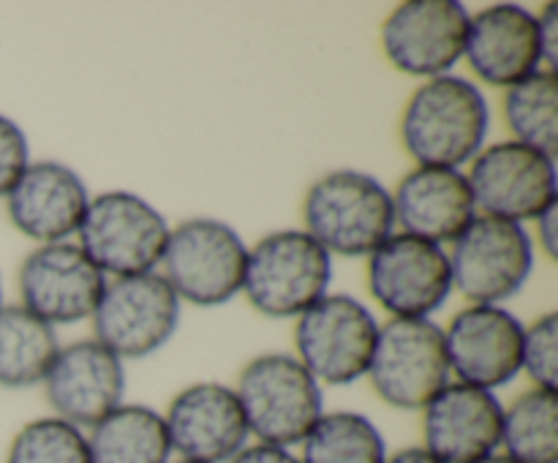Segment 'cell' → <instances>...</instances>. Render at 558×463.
Segmentation results:
<instances>
[{
	"label": "cell",
	"instance_id": "obj_30",
	"mask_svg": "<svg viewBox=\"0 0 558 463\" xmlns=\"http://www.w3.org/2000/svg\"><path fill=\"white\" fill-rule=\"evenodd\" d=\"M539 49H543V69L556 71L558 60V5L548 3L543 14H537Z\"/></svg>",
	"mask_w": 558,
	"mask_h": 463
},
{
	"label": "cell",
	"instance_id": "obj_28",
	"mask_svg": "<svg viewBox=\"0 0 558 463\" xmlns=\"http://www.w3.org/2000/svg\"><path fill=\"white\" fill-rule=\"evenodd\" d=\"M558 346V314H543L532 327H523L521 370H526L534 387L556 390V352Z\"/></svg>",
	"mask_w": 558,
	"mask_h": 463
},
{
	"label": "cell",
	"instance_id": "obj_29",
	"mask_svg": "<svg viewBox=\"0 0 558 463\" xmlns=\"http://www.w3.org/2000/svg\"><path fill=\"white\" fill-rule=\"evenodd\" d=\"M27 163H31V147L25 131L20 129V123L0 114V196H9Z\"/></svg>",
	"mask_w": 558,
	"mask_h": 463
},
{
	"label": "cell",
	"instance_id": "obj_17",
	"mask_svg": "<svg viewBox=\"0 0 558 463\" xmlns=\"http://www.w3.org/2000/svg\"><path fill=\"white\" fill-rule=\"evenodd\" d=\"M163 423L180 461L229 463L251 436L238 395L221 381L183 387L169 403Z\"/></svg>",
	"mask_w": 558,
	"mask_h": 463
},
{
	"label": "cell",
	"instance_id": "obj_6",
	"mask_svg": "<svg viewBox=\"0 0 558 463\" xmlns=\"http://www.w3.org/2000/svg\"><path fill=\"white\" fill-rule=\"evenodd\" d=\"M169 223L156 207L131 191L90 196L80 227V248L104 276L156 272L169 240Z\"/></svg>",
	"mask_w": 558,
	"mask_h": 463
},
{
	"label": "cell",
	"instance_id": "obj_11",
	"mask_svg": "<svg viewBox=\"0 0 558 463\" xmlns=\"http://www.w3.org/2000/svg\"><path fill=\"white\" fill-rule=\"evenodd\" d=\"M469 163V188L483 216L523 223L558 202L556 158L534 147L515 139L494 142Z\"/></svg>",
	"mask_w": 558,
	"mask_h": 463
},
{
	"label": "cell",
	"instance_id": "obj_16",
	"mask_svg": "<svg viewBox=\"0 0 558 463\" xmlns=\"http://www.w3.org/2000/svg\"><path fill=\"white\" fill-rule=\"evenodd\" d=\"M44 390L54 417L90 430L123 403V360L96 338L74 341L58 349V357L44 376Z\"/></svg>",
	"mask_w": 558,
	"mask_h": 463
},
{
	"label": "cell",
	"instance_id": "obj_19",
	"mask_svg": "<svg viewBox=\"0 0 558 463\" xmlns=\"http://www.w3.org/2000/svg\"><path fill=\"white\" fill-rule=\"evenodd\" d=\"M87 205L85 180L60 161H31L5 196L9 221L38 245L65 243L80 232Z\"/></svg>",
	"mask_w": 558,
	"mask_h": 463
},
{
	"label": "cell",
	"instance_id": "obj_20",
	"mask_svg": "<svg viewBox=\"0 0 558 463\" xmlns=\"http://www.w3.org/2000/svg\"><path fill=\"white\" fill-rule=\"evenodd\" d=\"M463 58L477 80L494 87H512L543 69L537 16L515 3H496L469 20Z\"/></svg>",
	"mask_w": 558,
	"mask_h": 463
},
{
	"label": "cell",
	"instance_id": "obj_35",
	"mask_svg": "<svg viewBox=\"0 0 558 463\" xmlns=\"http://www.w3.org/2000/svg\"><path fill=\"white\" fill-rule=\"evenodd\" d=\"M0 308H3V283H0Z\"/></svg>",
	"mask_w": 558,
	"mask_h": 463
},
{
	"label": "cell",
	"instance_id": "obj_24",
	"mask_svg": "<svg viewBox=\"0 0 558 463\" xmlns=\"http://www.w3.org/2000/svg\"><path fill=\"white\" fill-rule=\"evenodd\" d=\"M501 447L515 463H558L556 390L532 387L505 409Z\"/></svg>",
	"mask_w": 558,
	"mask_h": 463
},
{
	"label": "cell",
	"instance_id": "obj_7",
	"mask_svg": "<svg viewBox=\"0 0 558 463\" xmlns=\"http://www.w3.org/2000/svg\"><path fill=\"white\" fill-rule=\"evenodd\" d=\"M376 395L392 409L417 412L450 385L445 330L434 319H390L379 325L368 374Z\"/></svg>",
	"mask_w": 558,
	"mask_h": 463
},
{
	"label": "cell",
	"instance_id": "obj_15",
	"mask_svg": "<svg viewBox=\"0 0 558 463\" xmlns=\"http://www.w3.org/2000/svg\"><path fill=\"white\" fill-rule=\"evenodd\" d=\"M521 319L501 305H466L445 330L450 374L490 392L521 374Z\"/></svg>",
	"mask_w": 558,
	"mask_h": 463
},
{
	"label": "cell",
	"instance_id": "obj_12",
	"mask_svg": "<svg viewBox=\"0 0 558 463\" xmlns=\"http://www.w3.org/2000/svg\"><path fill=\"white\" fill-rule=\"evenodd\" d=\"M368 289L392 319H430L456 292L447 251L407 232L368 256Z\"/></svg>",
	"mask_w": 558,
	"mask_h": 463
},
{
	"label": "cell",
	"instance_id": "obj_21",
	"mask_svg": "<svg viewBox=\"0 0 558 463\" xmlns=\"http://www.w3.org/2000/svg\"><path fill=\"white\" fill-rule=\"evenodd\" d=\"M392 210L403 232L436 245L456 243L480 216L466 174L450 167H414L403 174L392 194Z\"/></svg>",
	"mask_w": 558,
	"mask_h": 463
},
{
	"label": "cell",
	"instance_id": "obj_25",
	"mask_svg": "<svg viewBox=\"0 0 558 463\" xmlns=\"http://www.w3.org/2000/svg\"><path fill=\"white\" fill-rule=\"evenodd\" d=\"M300 463H385L387 441L360 412H325L303 439Z\"/></svg>",
	"mask_w": 558,
	"mask_h": 463
},
{
	"label": "cell",
	"instance_id": "obj_1",
	"mask_svg": "<svg viewBox=\"0 0 558 463\" xmlns=\"http://www.w3.org/2000/svg\"><path fill=\"white\" fill-rule=\"evenodd\" d=\"M488 98L474 82L445 74L425 80L409 96L401 118L403 150L417 167L461 169L485 147Z\"/></svg>",
	"mask_w": 558,
	"mask_h": 463
},
{
	"label": "cell",
	"instance_id": "obj_34",
	"mask_svg": "<svg viewBox=\"0 0 558 463\" xmlns=\"http://www.w3.org/2000/svg\"><path fill=\"white\" fill-rule=\"evenodd\" d=\"M477 463H515V461H512V458H507L505 452H494V455L483 458V461H477Z\"/></svg>",
	"mask_w": 558,
	"mask_h": 463
},
{
	"label": "cell",
	"instance_id": "obj_27",
	"mask_svg": "<svg viewBox=\"0 0 558 463\" xmlns=\"http://www.w3.org/2000/svg\"><path fill=\"white\" fill-rule=\"evenodd\" d=\"M5 463H90L85 430L60 417H38L11 439Z\"/></svg>",
	"mask_w": 558,
	"mask_h": 463
},
{
	"label": "cell",
	"instance_id": "obj_14",
	"mask_svg": "<svg viewBox=\"0 0 558 463\" xmlns=\"http://www.w3.org/2000/svg\"><path fill=\"white\" fill-rule=\"evenodd\" d=\"M469 20L458 0H407L381 25V49L403 74L436 80L463 58Z\"/></svg>",
	"mask_w": 558,
	"mask_h": 463
},
{
	"label": "cell",
	"instance_id": "obj_33",
	"mask_svg": "<svg viewBox=\"0 0 558 463\" xmlns=\"http://www.w3.org/2000/svg\"><path fill=\"white\" fill-rule=\"evenodd\" d=\"M385 463H441V461L436 455H430L425 447H403V450L387 455Z\"/></svg>",
	"mask_w": 558,
	"mask_h": 463
},
{
	"label": "cell",
	"instance_id": "obj_31",
	"mask_svg": "<svg viewBox=\"0 0 558 463\" xmlns=\"http://www.w3.org/2000/svg\"><path fill=\"white\" fill-rule=\"evenodd\" d=\"M229 463H300V458L294 455L289 447L262 444V441H254V444H245Z\"/></svg>",
	"mask_w": 558,
	"mask_h": 463
},
{
	"label": "cell",
	"instance_id": "obj_9",
	"mask_svg": "<svg viewBox=\"0 0 558 463\" xmlns=\"http://www.w3.org/2000/svg\"><path fill=\"white\" fill-rule=\"evenodd\" d=\"M452 289L472 305H501L526 287L534 270V240L523 223L477 216L447 254Z\"/></svg>",
	"mask_w": 558,
	"mask_h": 463
},
{
	"label": "cell",
	"instance_id": "obj_8",
	"mask_svg": "<svg viewBox=\"0 0 558 463\" xmlns=\"http://www.w3.org/2000/svg\"><path fill=\"white\" fill-rule=\"evenodd\" d=\"M379 321L352 294H325L298 316V360L319 385H354L368 374Z\"/></svg>",
	"mask_w": 558,
	"mask_h": 463
},
{
	"label": "cell",
	"instance_id": "obj_5",
	"mask_svg": "<svg viewBox=\"0 0 558 463\" xmlns=\"http://www.w3.org/2000/svg\"><path fill=\"white\" fill-rule=\"evenodd\" d=\"M248 245L218 218H189L169 229L163 272L174 294L199 308H216L243 292Z\"/></svg>",
	"mask_w": 558,
	"mask_h": 463
},
{
	"label": "cell",
	"instance_id": "obj_18",
	"mask_svg": "<svg viewBox=\"0 0 558 463\" xmlns=\"http://www.w3.org/2000/svg\"><path fill=\"white\" fill-rule=\"evenodd\" d=\"M505 406L496 392L450 381L423 409V441L441 463H477L501 447Z\"/></svg>",
	"mask_w": 558,
	"mask_h": 463
},
{
	"label": "cell",
	"instance_id": "obj_3",
	"mask_svg": "<svg viewBox=\"0 0 558 463\" xmlns=\"http://www.w3.org/2000/svg\"><path fill=\"white\" fill-rule=\"evenodd\" d=\"M232 390L248 434L262 444H303L325 414L322 385L294 354H259L240 370L238 387Z\"/></svg>",
	"mask_w": 558,
	"mask_h": 463
},
{
	"label": "cell",
	"instance_id": "obj_2",
	"mask_svg": "<svg viewBox=\"0 0 558 463\" xmlns=\"http://www.w3.org/2000/svg\"><path fill=\"white\" fill-rule=\"evenodd\" d=\"M305 229L327 254L371 256L396 229L392 194L357 169H336L311 183L303 199Z\"/></svg>",
	"mask_w": 558,
	"mask_h": 463
},
{
	"label": "cell",
	"instance_id": "obj_13",
	"mask_svg": "<svg viewBox=\"0 0 558 463\" xmlns=\"http://www.w3.org/2000/svg\"><path fill=\"white\" fill-rule=\"evenodd\" d=\"M22 308L49 327L90 319L107 289V276L76 243L38 245L16 272Z\"/></svg>",
	"mask_w": 558,
	"mask_h": 463
},
{
	"label": "cell",
	"instance_id": "obj_36",
	"mask_svg": "<svg viewBox=\"0 0 558 463\" xmlns=\"http://www.w3.org/2000/svg\"><path fill=\"white\" fill-rule=\"evenodd\" d=\"M174 463H196V461H174Z\"/></svg>",
	"mask_w": 558,
	"mask_h": 463
},
{
	"label": "cell",
	"instance_id": "obj_4",
	"mask_svg": "<svg viewBox=\"0 0 558 463\" xmlns=\"http://www.w3.org/2000/svg\"><path fill=\"white\" fill-rule=\"evenodd\" d=\"M332 281V256L303 229L265 234L245 259L243 292L270 319H298Z\"/></svg>",
	"mask_w": 558,
	"mask_h": 463
},
{
	"label": "cell",
	"instance_id": "obj_26",
	"mask_svg": "<svg viewBox=\"0 0 558 463\" xmlns=\"http://www.w3.org/2000/svg\"><path fill=\"white\" fill-rule=\"evenodd\" d=\"M505 120L515 142L556 158L558 150V74L539 69L505 93Z\"/></svg>",
	"mask_w": 558,
	"mask_h": 463
},
{
	"label": "cell",
	"instance_id": "obj_32",
	"mask_svg": "<svg viewBox=\"0 0 558 463\" xmlns=\"http://www.w3.org/2000/svg\"><path fill=\"white\" fill-rule=\"evenodd\" d=\"M556 216H558V202H556V205H550L545 212H539L537 218H534V223H537L539 248H543V254L548 256V259H556V240H558Z\"/></svg>",
	"mask_w": 558,
	"mask_h": 463
},
{
	"label": "cell",
	"instance_id": "obj_23",
	"mask_svg": "<svg viewBox=\"0 0 558 463\" xmlns=\"http://www.w3.org/2000/svg\"><path fill=\"white\" fill-rule=\"evenodd\" d=\"M58 349L54 327L47 321L22 305L0 308V387L22 390L44 381Z\"/></svg>",
	"mask_w": 558,
	"mask_h": 463
},
{
	"label": "cell",
	"instance_id": "obj_22",
	"mask_svg": "<svg viewBox=\"0 0 558 463\" xmlns=\"http://www.w3.org/2000/svg\"><path fill=\"white\" fill-rule=\"evenodd\" d=\"M90 463H172L163 414L142 403H120L87 430Z\"/></svg>",
	"mask_w": 558,
	"mask_h": 463
},
{
	"label": "cell",
	"instance_id": "obj_10",
	"mask_svg": "<svg viewBox=\"0 0 558 463\" xmlns=\"http://www.w3.org/2000/svg\"><path fill=\"white\" fill-rule=\"evenodd\" d=\"M93 332L120 360H140L167 346L180 325V297L161 272L107 281L93 310Z\"/></svg>",
	"mask_w": 558,
	"mask_h": 463
}]
</instances>
